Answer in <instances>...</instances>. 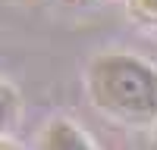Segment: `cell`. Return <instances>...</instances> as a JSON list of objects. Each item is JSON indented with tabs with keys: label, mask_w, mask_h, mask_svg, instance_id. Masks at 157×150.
Listing matches in <instances>:
<instances>
[{
	"label": "cell",
	"mask_w": 157,
	"mask_h": 150,
	"mask_svg": "<svg viewBox=\"0 0 157 150\" xmlns=\"http://www.w3.org/2000/svg\"><path fill=\"white\" fill-rule=\"evenodd\" d=\"M41 150H98L91 138L69 119H54L41 134Z\"/></svg>",
	"instance_id": "7a4b0ae2"
},
{
	"label": "cell",
	"mask_w": 157,
	"mask_h": 150,
	"mask_svg": "<svg viewBox=\"0 0 157 150\" xmlns=\"http://www.w3.org/2000/svg\"><path fill=\"white\" fill-rule=\"evenodd\" d=\"M132 19L145 22V25H157V0H126Z\"/></svg>",
	"instance_id": "277c9868"
},
{
	"label": "cell",
	"mask_w": 157,
	"mask_h": 150,
	"mask_svg": "<svg viewBox=\"0 0 157 150\" xmlns=\"http://www.w3.org/2000/svg\"><path fill=\"white\" fill-rule=\"evenodd\" d=\"M16 119H19V91L0 78V138L13 128Z\"/></svg>",
	"instance_id": "3957f363"
},
{
	"label": "cell",
	"mask_w": 157,
	"mask_h": 150,
	"mask_svg": "<svg viewBox=\"0 0 157 150\" xmlns=\"http://www.w3.org/2000/svg\"><path fill=\"white\" fill-rule=\"evenodd\" d=\"M0 150H22L19 144H13L10 138H0Z\"/></svg>",
	"instance_id": "5b68a950"
},
{
	"label": "cell",
	"mask_w": 157,
	"mask_h": 150,
	"mask_svg": "<svg viewBox=\"0 0 157 150\" xmlns=\"http://www.w3.org/2000/svg\"><path fill=\"white\" fill-rule=\"evenodd\" d=\"M88 94L113 119L132 125L157 122V69L135 53H101L88 69Z\"/></svg>",
	"instance_id": "6da1fadb"
},
{
	"label": "cell",
	"mask_w": 157,
	"mask_h": 150,
	"mask_svg": "<svg viewBox=\"0 0 157 150\" xmlns=\"http://www.w3.org/2000/svg\"><path fill=\"white\" fill-rule=\"evenodd\" d=\"M151 150H157V128H154V134H151Z\"/></svg>",
	"instance_id": "8992f818"
}]
</instances>
